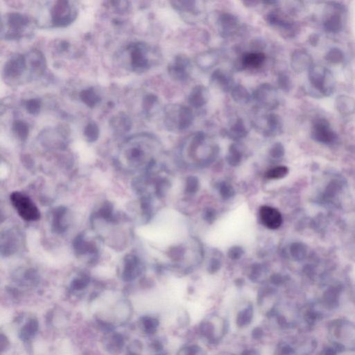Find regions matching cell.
<instances>
[{
    "instance_id": "83f0119b",
    "label": "cell",
    "mask_w": 355,
    "mask_h": 355,
    "mask_svg": "<svg viewBox=\"0 0 355 355\" xmlns=\"http://www.w3.org/2000/svg\"><path fill=\"white\" fill-rule=\"evenodd\" d=\"M80 98L83 103L90 108H93L100 102V96L93 88H88L80 93Z\"/></svg>"
},
{
    "instance_id": "ffe728a7",
    "label": "cell",
    "mask_w": 355,
    "mask_h": 355,
    "mask_svg": "<svg viewBox=\"0 0 355 355\" xmlns=\"http://www.w3.org/2000/svg\"><path fill=\"white\" fill-rule=\"evenodd\" d=\"M266 56L261 52L246 53L242 55L241 66L243 68H259L265 62Z\"/></svg>"
},
{
    "instance_id": "e575fe53",
    "label": "cell",
    "mask_w": 355,
    "mask_h": 355,
    "mask_svg": "<svg viewBox=\"0 0 355 355\" xmlns=\"http://www.w3.org/2000/svg\"><path fill=\"white\" fill-rule=\"evenodd\" d=\"M84 135L89 142L95 141L100 135L98 126L94 122H90L84 129Z\"/></svg>"
},
{
    "instance_id": "d6a6232c",
    "label": "cell",
    "mask_w": 355,
    "mask_h": 355,
    "mask_svg": "<svg viewBox=\"0 0 355 355\" xmlns=\"http://www.w3.org/2000/svg\"><path fill=\"white\" fill-rule=\"evenodd\" d=\"M325 60L332 64H338L344 60V54L340 49L332 48L329 49L325 57Z\"/></svg>"
},
{
    "instance_id": "ac0fdd59",
    "label": "cell",
    "mask_w": 355,
    "mask_h": 355,
    "mask_svg": "<svg viewBox=\"0 0 355 355\" xmlns=\"http://www.w3.org/2000/svg\"><path fill=\"white\" fill-rule=\"evenodd\" d=\"M209 100V91L206 87L198 85L193 88L189 94L188 103L194 108H201L206 105Z\"/></svg>"
},
{
    "instance_id": "bcb514c9",
    "label": "cell",
    "mask_w": 355,
    "mask_h": 355,
    "mask_svg": "<svg viewBox=\"0 0 355 355\" xmlns=\"http://www.w3.org/2000/svg\"><path fill=\"white\" fill-rule=\"evenodd\" d=\"M155 355H167L165 354V352H161V353H157V354H155Z\"/></svg>"
},
{
    "instance_id": "7402d4cb",
    "label": "cell",
    "mask_w": 355,
    "mask_h": 355,
    "mask_svg": "<svg viewBox=\"0 0 355 355\" xmlns=\"http://www.w3.org/2000/svg\"><path fill=\"white\" fill-rule=\"evenodd\" d=\"M335 108L342 115H352L355 112V100L347 95L337 96Z\"/></svg>"
},
{
    "instance_id": "8d00e7d4",
    "label": "cell",
    "mask_w": 355,
    "mask_h": 355,
    "mask_svg": "<svg viewBox=\"0 0 355 355\" xmlns=\"http://www.w3.org/2000/svg\"><path fill=\"white\" fill-rule=\"evenodd\" d=\"M25 107L27 112L31 115H37L41 110V101L38 98H31L25 104Z\"/></svg>"
},
{
    "instance_id": "ab89813d",
    "label": "cell",
    "mask_w": 355,
    "mask_h": 355,
    "mask_svg": "<svg viewBox=\"0 0 355 355\" xmlns=\"http://www.w3.org/2000/svg\"><path fill=\"white\" fill-rule=\"evenodd\" d=\"M177 323L180 327H186L190 323V317L189 313L185 309H181L179 311L177 317Z\"/></svg>"
},
{
    "instance_id": "484cf974",
    "label": "cell",
    "mask_w": 355,
    "mask_h": 355,
    "mask_svg": "<svg viewBox=\"0 0 355 355\" xmlns=\"http://www.w3.org/2000/svg\"><path fill=\"white\" fill-rule=\"evenodd\" d=\"M325 30L329 33H338L343 28V21L339 13L327 17L323 24Z\"/></svg>"
},
{
    "instance_id": "e0dca14e",
    "label": "cell",
    "mask_w": 355,
    "mask_h": 355,
    "mask_svg": "<svg viewBox=\"0 0 355 355\" xmlns=\"http://www.w3.org/2000/svg\"><path fill=\"white\" fill-rule=\"evenodd\" d=\"M239 27L238 17L228 13H224L219 18V27L221 35L228 37L236 32Z\"/></svg>"
},
{
    "instance_id": "ee69618b",
    "label": "cell",
    "mask_w": 355,
    "mask_h": 355,
    "mask_svg": "<svg viewBox=\"0 0 355 355\" xmlns=\"http://www.w3.org/2000/svg\"><path fill=\"white\" fill-rule=\"evenodd\" d=\"M9 346V339L7 338L5 335H4L3 333L1 334V351L2 352H4L6 349L8 348Z\"/></svg>"
},
{
    "instance_id": "2e32d148",
    "label": "cell",
    "mask_w": 355,
    "mask_h": 355,
    "mask_svg": "<svg viewBox=\"0 0 355 355\" xmlns=\"http://www.w3.org/2000/svg\"><path fill=\"white\" fill-rule=\"evenodd\" d=\"M291 66L295 72L301 73L309 70L312 65L310 55L304 50H295L291 57Z\"/></svg>"
},
{
    "instance_id": "d4e9b609",
    "label": "cell",
    "mask_w": 355,
    "mask_h": 355,
    "mask_svg": "<svg viewBox=\"0 0 355 355\" xmlns=\"http://www.w3.org/2000/svg\"><path fill=\"white\" fill-rule=\"evenodd\" d=\"M220 56L216 51L202 53L196 57V64L204 70H210L218 63Z\"/></svg>"
},
{
    "instance_id": "7a4b0ae2",
    "label": "cell",
    "mask_w": 355,
    "mask_h": 355,
    "mask_svg": "<svg viewBox=\"0 0 355 355\" xmlns=\"http://www.w3.org/2000/svg\"><path fill=\"white\" fill-rule=\"evenodd\" d=\"M194 121V114L190 108L185 106H169L165 113V124L170 130L185 131Z\"/></svg>"
},
{
    "instance_id": "f35d334b",
    "label": "cell",
    "mask_w": 355,
    "mask_h": 355,
    "mask_svg": "<svg viewBox=\"0 0 355 355\" xmlns=\"http://www.w3.org/2000/svg\"><path fill=\"white\" fill-rule=\"evenodd\" d=\"M278 83L280 88L284 91H289L291 86V82L289 76L285 73H281L278 76Z\"/></svg>"
},
{
    "instance_id": "74e56055",
    "label": "cell",
    "mask_w": 355,
    "mask_h": 355,
    "mask_svg": "<svg viewBox=\"0 0 355 355\" xmlns=\"http://www.w3.org/2000/svg\"><path fill=\"white\" fill-rule=\"evenodd\" d=\"M157 96H155V94H147V95L145 96V98H144L143 100V110H145V112L149 113V112L151 111V110L153 109V107H154L155 104H157Z\"/></svg>"
},
{
    "instance_id": "7bdbcfd3",
    "label": "cell",
    "mask_w": 355,
    "mask_h": 355,
    "mask_svg": "<svg viewBox=\"0 0 355 355\" xmlns=\"http://www.w3.org/2000/svg\"><path fill=\"white\" fill-rule=\"evenodd\" d=\"M241 355H262L259 350L256 348H247L242 351Z\"/></svg>"
},
{
    "instance_id": "ba28073f",
    "label": "cell",
    "mask_w": 355,
    "mask_h": 355,
    "mask_svg": "<svg viewBox=\"0 0 355 355\" xmlns=\"http://www.w3.org/2000/svg\"><path fill=\"white\" fill-rule=\"evenodd\" d=\"M277 90L269 84H262L258 87L252 96L261 107L274 110L279 105Z\"/></svg>"
},
{
    "instance_id": "836d02e7",
    "label": "cell",
    "mask_w": 355,
    "mask_h": 355,
    "mask_svg": "<svg viewBox=\"0 0 355 355\" xmlns=\"http://www.w3.org/2000/svg\"><path fill=\"white\" fill-rule=\"evenodd\" d=\"M289 173V169L285 166H278L269 169L266 173V177L269 179H283Z\"/></svg>"
},
{
    "instance_id": "8992f818",
    "label": "cell",
    "mask_w": 355,
    "mask_h": 355,
    "mask_svg": "<svg viewBox=\"0 0 355 355\" xmlns=\"http://www.w3.org/2000/svg\"><path fill=\"white\" fill-rule=\"evenodd\" d=\"M11 204L23 220L36 221L40 219V212L32 201L21 192H13L11 196Z\"/></svg>"
},
{
    "instance_id": "f546056e",
    "label": "cell",
    "mask_w": 355,
    "mask_h": 355,
    "mask_svg": "<svg viewBox=\"0 0 355 355\" xmlns=\"http://www.w3.org/2000/svg\"><path fill=\"white\" fill-rule=\"evenodd\" d=\"M228 133L230 135V137L233 138H242L246 137L248 134L247 129L245 126V124L243 121V120L238 119L236 120L233 125L230 128L229 131Z\"/></svg>"
},
{
    "instance_id": "603a6c76",
    "label": "cell",
    "mask_w": 355,
    "mask_h": 355,
    "mask_svg": "<svg viewBox=\"0 0 355 355\" xmlns=\"http://www.w3.org/2000/svg\"><path fill=\"white\" fill-rule=\"evenodd\" d=\"M255 310L252 305H246L240 309L236 315L235 323L236 326L240 328H245L251 324L254 319Z\"/></svg>"
},
{
    "instance_id": "60d3db41",
    "label": "cell",
    "mask_w": 355,
    "mask_h": 355,
    "mask_svg": "<svg viewBox=\"0 0 355 355\" xmlns=\"http://www.w3.org/2000/svg\"><path fill=\"white\" fill-rule=\"evenodd\" d=\"M272 152H273V155L275 156H281L284 153L283 146L281 143L275 144L273 146V149H272Z\"/></svg>"
},
{
    "instance_id": "44dd1931",
    "label": "cell",
    "mask_w": 355,
    "mask_h": 355,
    "mask_svg": "<svg viewBox=\"0 0 355 355\" xmlns=\"http://www.w3.org/2000/svg\"><path fill=\"white\" fill-rule=\"evenodd\" d=\"M265 126L264 133L274 135L283 131V124L281 117L275 113H270L264 118Z\"/></svg>"
},
{
    "instance_id": "d590c367",
    "label": "cell",
    "mask_w": 355,
    "mask_h": 355,
    "mask_svg": "<svg viewBox=\"0 0 355 355\" xmlns=\"http://www.w3.org/2000/svg\"><path fill=\"white\" fill-rule=\"evenodd\" d=\"M173 7L179 11L183 12H189V13H194L196 12V6L195 2L193 1H175L171 2Z\"/></svg>"
},
{
    "instance_id": "b9f144b4",
    "label": "cell",
    "mask_w": 355,
    "mask_h": 355,
    "mask_svg": "<svg viewBox=\"0 0 355 355\" xmlns=\"http://www.w3.org/2000/svg\"><path fill=\"white\" fill-rule=\"evenodd\" d=\"M264 336V330L263 329L261 328L260 327H255L252 329V337L254 339H261Z\"/></svg>"
},
{
    "instance_id": "30bf717a",
    "label": "cell",
    "mask_w": 355,
    "mask_h": 355,
    "mask_svg": "<svg viewBox=\"0 0 355 355\" xmlns=\"http://www.w3.org/2000/svg\"><path fill=\"white\" fill-rule=\"evenodd\" d=\"M191 62L185 55H177L168 66L169 76L176 82H184L190 75Z\"/></svg>"
},
{
    "instance_id": "52a82bcc",
    "label": "cell",
    "mask_w": 355,
    "mask_h": 355,
    "mask_svg": "<svg viewBox=\"0 0 355 355\" xmlns=\"http://www.w3.org/2000/svg\"><path fill=\"white\" fill-rule=\"evenodd\" d=\"M51 18L54 27H65L76 17V11L70 2L57 1L51 9Z\"/></svg>"
},
{
    "instance_id": "4fadbf2b",
    "label": "cell",
    "mask_w": 355,
    "mask_h": 355,
    "mask_svg": "<svg viewBox=\"0 0 355 355\" xmlns=\"http://www.w3.org/2000/svg\"><path fill=\"white\" fill-rule=\"evenodd\" d=\"M102 344L104 350L110 354L118 355L121 354L126 344L125 338L120 332L114 331L106 332L104 335Z\"/></svg>"
},
{
    "instance_id": "4316f807",
    "label": "cell",
    "mask_w": 355,
    "mask_h": 355,
    "mask_svg": "<svg viewBox=\"0 0 355 355\" xmlns=\"http://www.w3.org/2000/svg\"><path fill=\"white\" fill-rule=\"evenodd\" d=\"M230 92H231L232 98L236 103L246 104L251 100V96L247 89L242 85H235Z\"/></svg>"
},
{
    "instance_id": "f1b7e54d",
    "label": "cell",
    "mask_w": 355,
    "mask_h": 355,
    "mask_svg": "<svg viewBox=\"0 0 355 355\" xmlns=\"http://www.w3.org/2000/svg\"><path fill=\"white\" fill-rule=\"evenodd\" d=\"M112 129L117 131H128L131 127V122L129 117L124 115H119L111 120Z\"/></svg>"
},
{
    "instance_id": "8fae6325",
    "label": "cell",
    "mask_w": 355,
    "mask_h": 355,
    "mask_svg": "<svg viewBox=\"0 0 355 355\" xmlns=\"http://www.w3.org/2000/svg\"><path fill=\"white\" fill-rule=\"evenodd\" d=\"M28 66L27 56L23 54H17L11 56L6 63L4 68V75L7 80H15L19 78L26 70Z\"/></svg>"
},
{
    "instance_id": "7c38bea8",
    "label": "cell",
    "mask_w": 355,
    "mask_h": 355,
    "mask_svg": "<svg viewBox=\"0 0 355 355\" xmlns=\"http://www.w3.org/2000/svg\"><path fill=\"white\" fill-rule=\"evenodd\" d=\"M266 21L274 28L288 35L294 33V23L283 12L271 11L266 16Z\"/></svg>"
},
{
    "instance_id": "5b68a950",
    "label": "cell",
    "mask_w": 355,
    "mask_h": 355,
    "mask_svg": "<svg viewBox=\"0 0 355 355\" xmlns=\"http://www.w3.org/2000/svg\"><path fill=\"white\" fill-rule=\"evenodd\" d=\"M129 54L130 65L132 70L137 72H144L151 67L149 58V48L145 43H131L126 48Z\"/></svg>"
},
{
    "instance_id": "d6986e66",
    "label": "cell",
    "mask_w": 355,
    "mask_h": 355,
    "mask_svg": "<svg viewBox=\"0 0 355 355\" xmlns=\"http://www.w3.org/2000/svg\"><path fill=\"white\" fill-rule=\"evenodd\" d=\"M39 331V322L32 317L26 321L18 332V337L24 344H29L36 337Z\"/></svg>"
},
{
    "instance_id": "9a60e30c",
    "label": "cell",
    "mask_w": 355,
    "mask_h": 355,
    "mask_svg": "<svg viewBox=\"0 0 355 355\" xmlns=\"http://www.w3.org/2000/svg\"><path fill=\"white\" fill-rule=\"evenodd\" d=\"M210 83L224 92H231L234 87L233 78L222 69H218L211 75Z\"/></svg>"
},
{
    "instance_id": "5bb4252c",
    "label": "cell",
    "mask_w": 355,
    "mask_h": 355,
    "mask_svg": "<svg viewBox=\"0 0 355 355\" xmlns=\"http://www.w3.org/2000/svg\"><path fill=\"white\" fill-rule=\"evenodd\" d=\"M260 218L262 224L271 230L279 228L283 224V216L277 209L270 206H262L260 210Z\"/></svg>"
},
{
    "instance_id": "9c48e42d",
    "label": "cell",
    "mask_w": 355,
    "mask_h": 355,
    "mask_svg": "<svg viewBox=\"0 0 355 355\" xmlns=\"http://www.w3.org/2000/svg\"><path fill=\"white\" fill-rule=\"evenodd\" d=\"M311 135L313 141L324 145L334 143L337 138V134L331 128L330 124L325 119L315 120L313 124Z\"/></svg>"
},
{
    "instance_id": "1f68e13d",
    "label": "cell",
    "mask_w": 355,
    "mask_h": 355,
    "mask_svg": "<svg viewBox=\"0 0 355 355\" xmlns=\"http://www.w3.org/2000/svg\"><path fill=\"white\" fill-rule=\"evenodd\" d=\"M13 131L21 140H26L29 133L28 124L21 120H17L13 124Z\"/></svg>"
},
{
    "instance_id": "f6af8a7d",
    "label": "cell",
    "mask_w": 355,
    "mask_h": 355,
    "mask_svg": "<svg viewBox=\"0 0 355 355\" xmlns=\"http://www.w3.org/2000/svg\"><path fill=\"white\" fill-rule=\"evenodd\" d=\"M216 355H234V354H232V353L224 352L219 353V354H216Z\"/></svg>"
},
{
    "instance_id": "3957f363",
    "label": "cell",
    "mask_w": 355,
    "mask_h": 355,
    "mask_svg": "<svg viewBox=\"0 0 355 355\" xmlns=\"http://www.w3.org/2000/svg\"><path fill=\"white\" fill-rule=\"evenodd\" d=\"M309 82L313 88L323 96L334 93L335 80L332 73L324 66H312L309 70Z\"/></svg>"
},
{
    "instance_id": "cb8c5ba5",
    "label": "cell",
    "mask_w": 355,
    "mask_h": 355,
    "mask_svg": "<svg viewBox=\"0 0 355 355\" xmlns=\"http://www.w3.org/2000/svg\"><path fill=\"white\" fill-rule=\"evenodd\" d=\"M139 326L144 334L151 336L157 332L160 321L156 317L152 315H143L140 319Z\"/></svg>"
},
{
    "instance_id": "277c9868",
    "label": "cell",
    "mask_w": 355,
    "mask_h": 355,
    "mask_svg": "<svg viewBox=\"0 0 355 355\" xmlns=\"http://www.w3.org/2000/svg\"><path fill=\"white\" fill-rule=\"evenodd\" d=\"M30 21L26 15L18 13H8L3 22L2 33L7 40H17L25 34Z\"/></svg>"
},
{
    "instance_id": "4dcf8cb0",
    "label": "cell",
    "mask_w": 355,
    "mask_h": 355,
    "mask_svg": "<svg viewBox=\"0 0 355 355\" xmlns=\"http://www.w3.org/2000/svg\"><path fill=\"white\" fill-rule=\"evenodd\" d=\"M176 355H207L204 348L197 344L187 345L177 350Z\"/></svg>"
},
{
    "instance_id": "6da1fadb",
    "label": "cell",
    "mask_w": 355,
    "mask_h": 355,
    "mask_svg": "<svg viewBox=\"0 0 355 355\" xmlns=\"http://www.w3.org/2000/svg\"><path fill=\"white\" fill-rule=\"evenodd\" d=\"M229 329V324L226 319L212 315L204 319L199 325V334L207 343L216 345L224 339Z\"/></svg>"
}]
</instances>
